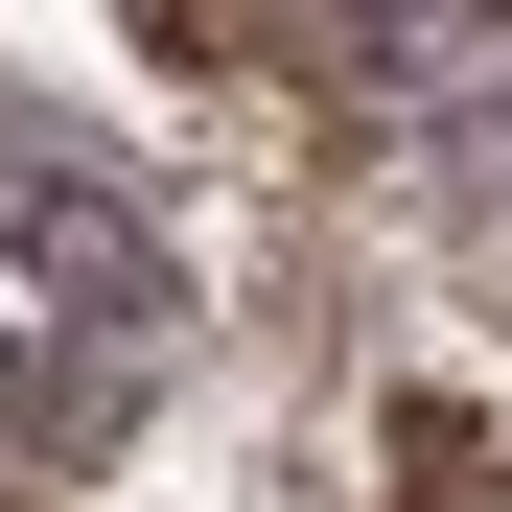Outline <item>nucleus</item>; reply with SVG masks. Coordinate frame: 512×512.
<instances>
[{"mask_svg":"<svg viewBox=\"0 0 512 512\" xmlns=\"http://www.w3.org/2000/svg\"><path fill=\"white\" fill-rule=\"evenodd\" d=\"M163 350H187L163 233H140L24 94H0V443H24V466H94L117 419L163 396Z\"/></svg>","mask_w":512,"mask_h":512,"instance_id":"obj_1","label":"nucleus"}]
</instances>
